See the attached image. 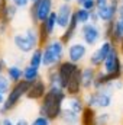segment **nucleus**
Here are the masks:
<instances>
[{"label":"nucleus","mask_w":123,"mask_h":125,"mask_svg":"<svg viewBox=\"0 0 123 125\" xmlns=\"http://www.w3.org/2000/svg\"><path fill=\"white\" fill-rule=\"evenodd\" d=\"M67 58V44L60 38V35L52 36L42 45V68L57 67Z\"/></svg>","instance_id":"obj_2"},{"label":"nucleus","mask_w":123,"mask_h":125,"mask_svg":"<svg viewBox=\"0 0 123 125\" xmlns=\"http://www.w3.org/2000/svg\"><path fill=\"white\" fill-rule=\"evenodd\" d=\"M97 109L86 106L83 114L80 115V125H96V118H97Z\"/></svg>","instance_id":"obj_22"},{"label":"nucleus","mask_w":123,"mask_h":125,"mask_svg":"<svg viewBox=\"0 0 123 125\" xmlns=\"http://www.w3.org/2000/svg\"><path fill=\"white\" fill-rule=\"evenodd\" d=\"M1 1H3V0H0V3H1Z\"/></svg>","instance_id":"obj_43"},{"label":"nucleus","mask_w":123,"mask_h":125,"mask_svg":"<svg viewBox=\"0 0 123 125\" xmlns=\"http://www.w3.org/2000/svg\"><path fill=\"white\" fill-rule=\"evenodd\" d=\"M57 70H58V74H60V79H61V86L64 87V90H65L67 83L81 70V65L65 58L62 62H60L57 65Z\"/></svg>","instance_id":"obj_13"},{"label":"nucleus","mask_w":123,"mask_h":125,"mask_svg":"<svg viewBox=\"0 0 123 125\" xmlns=\"http://www.w3.org/2000/svg\"><path fill=\"white\" fill-rule=\"evenodd\" d=\"M97 70L98 68L90 65L88 62L81 65V84H83V90L84 92L93 90L94 80H96V76H97Z\"/></svg>","instance_id":"obj_15"},{"label":"nucleus","mask_w":123,"mask_h":125,"mask_svg":"<svg viewBox=\"0 0 123 125\" xmlns=\"http://www.w3.org/2000/svg\"><path fill=\"white\" fill-rule=\"evenodd\" d=\"M109 41H112L114 45H119L123 41V25L120 22L114 21V23H113V32H112V36H110Z\"/></svg>","instance_id":"obj_27"},{"label":"nucleus","mask_w":123,"mask_h":125,"mask_svg":"<svg viewBox=\"0 0 123 125\" xmlns=\"http://www.w3.org/2000/svg\"><path fill=\"white\" fill-rule=\"evenodd\" d=\"M7 1H13V0H7Z\"/></svg>","instance_id":"obj_42"},{"label":"nucleus","mask_w":123,"mask_h":125,"mask_svg":"<svg viewBox=\"0 0 123 125\" xmlns=\"http://www.w3.org/2000/svg\"><path fill=\"white\" fill-rule=\"evenodd\" d=\"M120 4H122V6H123V0H120Z\"/></svg>","instance_id":"obj_40"},{"label":"nucleus","mask_w":123,"mask_h":125,"mask_svg":"<svg viewBox=\"0 0 123 125\" xmlns=\"http://www.w3.org/2000/svg\"><path fill=\"white\" fill-rule=\"evenodd\" d=\"M114 87H113V82L100 87V89H93L88 92L83 93V99L86 102V106L94 108L97 111H107L112 105H113V99H114Z\"/></svg>","instance_id":"obj_3"},{"label":"nucleus","mask_w":123,"mask_h":125,"mask_svg":"<svg viewBox=\"0 0 123 125\" xmlns=\"http://www.w3.org/2000/svg\"><path fill=\"white\" fill-rule=\"evenodd\" d=\"M31 87V83L25 82V80H20L18 83H13L12 89L9 90V93L6 94V99H4V103L3 106L0 108V116L3 115H9L10 112H13L22 102L23 97H26V93Z\"/></svg>","instance_id":"obj_4"},{"label":"nucleus","mask_w":123,"mask_h":125,"mask_svg":"<svg viewBox=\"0 0 123 125\" xmlns=\"http://www.w3.org/2000/svg\"><path fill=\"white\" fill-rule=\"evenodd\" d=\"M80 26H81V25L78 23V21H77V18H75V15H74L72 19H71V22H70V25L67 26V29L60 33V38L68 45V44H70L72 39H75V36L78 35Z\"/></svg>","instance_id":"obj_17"},{"label":"nucleus","mask_w":123,"mask_h":125,"mask_svg":"<svg viewBox=\"0 0 123 125\" xmlns=\"http://www.w3.org/2000/svg\"><path fill=\"white\" fill-rule=\"evenodd\" d=\"M6 67H7V64L6 61L0 57V74H4V71H6Z\"/></svg>","instance_id":"obj_36"},{"label":"nucleus","mask_w":123,"mask_h":125,"mask_svg":"<svg viewBox=\"0 0 123 125\" xmlns=\"http://www.w3.org/2000/svg\"><path fill=\"white\" fill-rule=\"evenodd\" d=\"M4 74L9 77V80L12 83H18L20 80H23V65H19V64H9L6 67V71Z\"/></svg>","instance_id":"obj_20"},{"label":"nucleus","mask_w":123,"mask_h":125,"mask_svg":"<svg viewBox=\"0 0 123 125\" xmlns=\"http://www.w3.org/2000/svg\"><path fill=\"white\" fill-rule=\"evenodd\" d=\"M54 122L49 119V118H46V116H44V115H41V114H38L31 121V125H52Z\"/></svg>","instance_id":"obj_30"},{"label":"nucleus","mask_w":123,"mask_h":125,"mask_svg":"<svg viewBox=\"0 0 123 125\" xmlns=\"http://www.w3.org/2000/svg\"><path fill=\"white\" fill-rule=\"evenodd\" d=\"M12 86H13V83L9 80V77L6 74H0V93L6 96L9 93V90L12 89Z\"/></svg>","instance_id":"obj_29"},{"label":"nucleus","mask_w":123,"mask_h":125,"mask_svg":"<svg viewBox=\"0 0 123 125\" xmlns=\"http://www.w3.org/2000/svg\"><path fill=\"white\" fill-rule=\"evenodd\" d=\"M116 21L120 22V23L123 25V6L122 4L119 6V12H117V18H116Z\"/></svg>","instance_id":"obj_35"},{"label":"nucleus","mask_w":123,"mask_h":125,"mask_svg":"<svg viewBox=\"0 0 123 125\" xmlns=\"http://www.w3.org/2000/svg\"><path fill=\"white\" fill-rule=\"evenodd\" d=\"M88 55H90V47L84 44L80 38L72 39L67 45V60L70 61L81 65L86 60H88Z\"/></svg>","instance_id":"obj_8"},{"label":"nucleus","mask_w":123,"mask_h":125,"mask_svg":"<svg viewBox=\"0 0 123 125\" xmlns=\"http://www.w3.org/2000/svg\"><path fill=\"white\" fill-rule=\"evenodd\" d=\"M57 122L58 125H80V115L64 105V109Z\"/></svg>","instance_id":"obj_18"},{"label":"nucleus","mask_w":123,"mask_h":125,"mask_svg":"<svg viewBox=\"0 0 123 125\" xmlns=\"http://www.w3.org/2000/svg\"><path fill=\"white\" fill-rule=\"evenodd\" d=\"M112 82H114L113 76L107 74L103 68H98V70H97V76H96L94 87H93V89H100V87H103V86H106V84H109V83H112Z\"/></svg>","instance_id":"obj_23"},{"label":"nucleus","mask_w":123,"mask_h":125,"mask_svg":"<svg viewBox=\"0 0 123 125\" xmlns=\"http://www.w3.org/2000/svg\"><path fill=\"white\" fill-rule=\"evenodd\" d=\"M91 13L93 12L84 9V7H80V6H75V10H74V15H75V18H77V21H78L80 25L88 23L91 21Z\"/></svg>","instance_id":"obj_25"},{"label":"nucleus","mask_w":123,"mask_h":125,"mask_svg":"<svg viewBox=\"0 0 123 125\" xmlns=\"http://www.w3.org/2000/svg\"><path fill=\"white\" fill-rule=\"evenodd\" d=\"M119 6H120V0H110L107 4L100 6L96 9L100 23L106 25V23H112L116 21L117 18V12H119Z\"/></svg>","instance_id":"obj_11"},{"label":"nucleus","mask_w":123,"mask_h":125,"mask_svg":"<svg viewBox=\"0 0 123 125\" xmlns=\"http://www.w3.org/2000/svg\"><path fill=\"white\" fill-rule=\"evenodd\" d=\"M31 1H32V3H33V1H36V0H31Z\"/></svg>","instance_id":"obj_41"},{"label":"nucleus","mask_w":123,"mask_h":125,"mask_svg":"<svg viewBox=\"0 0 123 125\" xmlns=\"http://www.w3.org/2000/svg\"><path fill=\"white\" fill-rule=\"evenodd\" d=\"M19 9L12 3V1H7V0H3L0 3V23H4V25H10L13 22V19L16 18Z\"/></svg>","instance_id":"obj_16"},{"label":"nucleus","mask_w":123,"mask_h":125,"mask_svg":"<svg viewBox=\"0 0 123 125\" xmlns=\"http://www.w3.org/2000/svg\"><path fill=\"white\" fill-rule=\"evenodd\" d=\"M78 38L84 44H87L90 48L97 47L103 41V26H101V23L88 22L86 25H81L80 31H78Z\"/></svg>","instance_id":"obj_7"},{"label":"nucleus","mask_w":123,"mask_h":125,"mask_svg":"<svg viewBox=\"0 0 123 125\" xmlns=\"http://www.w3.org/2000/svg\"><path fill=\"white\" fill-rule=\"evenodd\" d=\"M84 1H86V0H74V4H75V6H81Z\"/></svg>","instance_id":"obj_38"},{"label":"nucleus","mask_w":123,"mask_h":125,"mask_svg":"<svg viewBox=\"0 0 123 125\" xmlns=\"http://www.w3.org/2000/svg\"><path fill=\"white\" fill-rule=\"evenodd\" d=\"M12 44L23 55H29L35 48H38L31 39V36L25 32V29H23V32H15L12 35Z\"/></svg>","instance_id":"obj_12"},{"label":"nucleus","mask_w":123,"mask_h":125,"mask_svg":"<svg viewBox=\"0 0 123 125\" xmlns=\"http://www.w3.org/2000/svg\"><path fill=\"white\" fill-rule=\"evenodd\" d=\"M42 79V73H41V68L38 67H33L31 64H25L23 65V80L28 82V83H35L36 80Z\"/></svg>","instance_id":"obj_21"},{"label":"nucleus","mask_w":123,"mask_h":125,"mask_svg":"<svg viewBox=\"0 0 123 125\" xmlns=\"http://www.w3.org/2000/svg\"><path fill=\"white\" fill-rule=\"evenodd\" d=\"M74 10H75V4L74 3H65L60 1L55 7L57 12V25H58V31L62 32L67 29V26L70 25L72 16H74Z\"/></svg>","instance_id":"obj_10"},{"label":"nucleus","mask_w":123,"mask_h":125,"mask_svg":"<svg viewBox=\"0 0 123 125\" xmlns=\"http://www.w3.org/2000/svg\"><path fill=\"white\" fill-rule=\"evenodd\" d=\"M101 68L107 74L113 76L114 80L123 79V57L120 54V51H119L117 45H114L113 50L109 52V55L106 57V60L101 65Z\"/></svg>","instance_id":"obj_6"},{"label":"nucleus","mask_w":123,"mask_h":125,"mask_svg":"<svg viewBox=\"0 0 123 125\" xmlns=\"http://www.w3.org/2000/svg\"><path fill=\"white\" fill-rule=\"evenodd\" d=\"M65 106L70 108L71 111H74L75 114L81 115L83 111L86 109V102L83 99V94H78V96H68L67 100H65Z\"/></svg>","instance_id":"obj_19"},{"label":"nucleus","mask_w":123,"mask_h":125,"mask_svg":"<svg viewBox=\"0 0 123 125\" xmlns=\"http://www.w3.org/2000/svg\"><path fill=\"white\" fill-rule=\"evenodd\" d=\"M4 99H6V96L0 93V108H1V106H3V103H4Z\"/></svg>","instance_id":"obj_37"},{"label":"nucleus","mask_w":123,"mask_h":125,"mask_svg":"<svg viewBox=\"0 0 123 125\" xmlns=\"http://www.w3.org/2000/svg\"><path fill=\"white\" fill-rule=\"evenodd\" d=\"M55 7H57L55 0H36V1H33L31 4V7L28 9L31 23H33V25L42 23L55 10Z\"/></svg>","instance_id":"obj_5"},{"label":"nucleus","mask_w":123,"mask_h":125,"mask_svg":"<svg viewBox=\"0 0 123 125\" xmlns=\"http://www.w3.org/2000/svg\"><path fill=\"white\" fill-rule=\"evenodd\" d=\"M67 97H68V94L61 86H49L48 92L39 102L38 114L49 118L52 122H57L62 109H64Z\"/></svg>","instance_id":"obj_1"},{"label":"nucleus","mask_w":123,"mask_h":125,"mask_svg":"<svg viewBox=\"0 0 123 125\" xmlns=\"http://www.w3.org/2000/svg\"><path fill=\"white\" fill-rule=\"evenodd\" d=\"M9 26H10V25L0 23V38H1V36H6V35L9 33Z\"/></svg>","instance_id":"obj_34"},{"label":"nucleus","mask_w":123,"mask_h":125,"mask_svg":"<svg viewBox=\"0 0 123 125\" xmlns=\"http://www.w3.org/2000/svg\"><path fill=\"white\" fill-rule=\"evenodd\" d=\"M12 3H13L19 10H26V9L31 7V4H32L31 0H13Z\"/></svg>","instance_id":"obj_31"},{"label":"nucleus","mask_w":123,"mask_h":125,"mask_svg":"<svg viewBox=\"0 0 123 125\" xmlns=\"http://www.w3.org/2000/svg\"><path fill=\"white\" fill-rule=\"evenodd\" d=\"M113 47H114V44H113L112 41L103 39L97 47H94V50L90 52L87 62H88L90 65H93V67H96V68H101V65H103V62L106 60V57H107L109 52L113 50Z\"/></svg>","instance_id":"obj_9"},{"label":"nucleus","mask_w":123,"mask_h":125,"mask_svg":"<svg viewBox=\"0 0 123 125\" xmlns=\"http://www.w3.org/2000/svg\"><path fill=\"white\" fill-rule=\"evenodd\" d=\"M113 121V114L106 112V111H98L97 118H96V125H112Z\"/></svg>","instance_id":"obj_28"},{"label":"nucleus","mask_w":123,"mask_h":125,"mask_svg":"<svg viewBox=\"0 0 123 125\" xmlns=\"http://www.w3.org/2000/svg\"><path fill=\"white\" fill-rule=\"evenodd\" d=\"M44 77H45L48 86H61V79H60V74H58L57 67L45 68V76H44ZM62 89H64V87H62Z\"/></svg>","instance_id":"obj_24"},{"label":"nucleus","mask_w":123,"mask_h":125,"mask_svg":"<svg viewBox=\"0 0 123 125\" xmlns=\"http://www.w3.org/2000/svg\"><path fill=\"white\" fill-rule=\"evenodd\" d=\"M0 125H15V119L10 115H3L0 116Z\"/></svg>","instance_id":"obj_32"},{"label":"nucleus","mask_w":123,"mask_h":125,"mask_svg":"<svg viewBox=\"0 0 123 125\" xmlns=\"http://www.w3.org/2000/svg\"><path fill=\"white\" fill-rule=\"evenodd\" d=\"M15 125H31V121L26 119V118H23V116H20V118L15 119Z\"/></svg>","instance_id":"obj_33"},{"label":"nucleus","mask_w":123,"mask_h":125,"mask_svg":"<svg viewBox=\"0 0 123 125\" xmlns=\"http://www.w3.org/2000/svg\"><path fill=\"white\" fill-rule=\"evenodd\" d=\"M28 64L42 68V47H38L28 55Z\"/></svg>","instance_id":"obj_26"},{"label":"nucleus","mask_w":123,"mask_h":125,"mask_svg":"<svg viewBox=\"0 0 123 125\" xmlns=\"http://www.w3.org/2000/svg\"><path fill=\"white\" fill-rule=\"evenodd\" d=\"M117 47H119V51H120V54H122V57H123V41L117 45Z\"/></svg>","instance_id":"obj_39"},{"label":"nucleus","mask_w":123,"mask_h":125,"mask_svg":"<svg viewBox=\"0 0 123 125\" xmlns=\"http://www.w3.org/2000/svg\"><path fill=\"white\" fill-rule=\"evenodd\" d=\"M48 83L45 79H39L35 83H32L28 93H26V99L31 102H41L42 97L45 96V93L48 92Z\"/></svg>","instance_id":"obj_14"}]
</instances>
